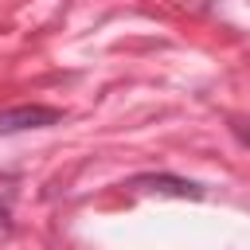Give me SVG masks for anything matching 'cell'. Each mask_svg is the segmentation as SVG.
I'll list each match as a JSON object with an SVG mask.
<instances>
[{
  "label": "cell",
  "instance_id": "6da1fadb",
  "mask_svg": "<svg viewBox=\"0 0 250 250\" xmlns=\"http://www.w3.org/2000/svg\"><path fill=\"white\" fill-rule=\"evenodd\" d=\"M121 188L137 191V195H168V199H207V188L199 180L176 176V172H141L129 176Z\"/></svg>",
  "mask_w": 250,
  "mask_h": 250
},
{
  "label": "cell",
  "instance_id": "7a4b0ae2",
  "mask_svg": "<svg viewBox=\"0 0 250 250\" xmlns=\"http://www.w3.org/2000/svg\"><path fill=\"white\" fill-rule=\"evenodd\" d=\"M62 121V109L55 105H12V109H0V137H12V133H31V129H51Z\"/></svg>",
  "mask_w": 250,
  "mask_h": 250
},
{
  "label": "cell",
  "instance_id": "3957f363",
  "mask_svg": "<svg viewBox=\"0 0 250 250\" xmlns=\"http://www.w3.org/2000/svg\"><path fill=\"white\" fill-rule=\"evenodd\" d=\"M227 129H230V137H234L242 148H250V121H242V117H230V121H227Z\"/></svg>",
  "mask_w": 250,
  "mask_h": 250
},
{
  "label": "cell",
  "instance_id": "277c9868",
  "mask_svg": "<svg viewBox=\"0 0 250 250\" xmlns=\"http://www.w3.org/2000/svg\"><path fill=\"white\" fill-rule=\"evenodd\" d=\"M0 238H12V191L0 203Z\"/></svg>",
  "mask_w": 250,
  "mask_h": 250
}]
</instances>
